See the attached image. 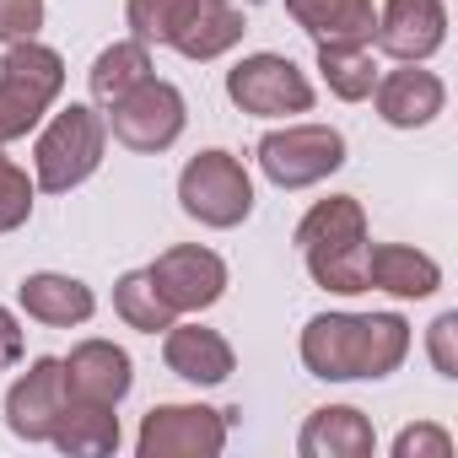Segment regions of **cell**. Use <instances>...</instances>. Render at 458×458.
I'll return each mask as SVG.
<instances>
[{
  "instance_id": "6da1fadb",
  "label": "cell",
  "mask_w": 458,
  "mask_h": 458,
  "mask_svg": "<svg viewBox=\"0 0 458 458\" xmlns=\"http://www.w3.org/2000/svg\"><path fill=\"white\" fill-rule=\"evenodd\" d=\"M297 356L324 383H377L404 367L410 318L404 313H318L308 318Z\"/></svg>"
},
{
  "instance_id": "7a4b0ae2",
  "label": "cell",
  "mask_w": 458,
  "mask_h": 458,
  "mask_svg": "<svg viewBox=\"0 0 458 458\" xmlns=\"http://www.w3.org/2000/svg\"><path fill=\"white\" fill-rule=\"evenodd\" d=\"M367 210L356 194H329L297 221V249L313 276V286L335 297H361L367 292Z\"/></svg>"
},
{
  "instance_id": "3957f363",
  "label": "cell",
  "mask_w": 458,
  "mask_h": 458,
  "mask_svg": "<svg viewBox=\"0 0 458 458\" xmlns=\"http://www.w3.org/2000/svg\"><path fill=\"white\" fill-rule=\"evenodd\" d=\"M108 157V124L103 108L92 103H65L33 140V183L44 194H71L81 189Z\"/></svg>"
},
{
  "instance_id": "277c9868",
  "label": "cell",
  "mask_w": 458,
  "mask_h": 458,
  "mask_svg": "<svg viewBox=\"0 0 458 458\" xmlns=\"http://www.w3.org/2000/svg\"><path fill=\"white\" fill-rule=\"evenodd\" d=\"M65 92V60L60 49L28 38L0 55V146H12L44 124V114Z\"/></svg>"
},
{
  "instance_id": "5b68a950",
  "label": "cell",
  "mask_w": 458,
  "mask_h": 458,
  "mask_svg": "<svg viewBox=\"0 0 458 458\" xmlns=\"http://www.w3.org/2000/svg\"><path fill=\"white\" fill-rule=\"evenodd\" d=\"M178 205H183L189 221L210 226V233H233V226H243L254 216V178H249L243 157L221 151V146L189 157L183 173H178Z\"/></svg>"
},
{
  "instance_id": "8992f818",
  "label": "cell",
  "mask_w": 458,
  "mask_h": 458,
  "mask_svg": "<svg viewBox=\"0 0 458 458\" xmlns=\"http://www.w3.org/2000/svg\"><path fill=\"white\" fill-rule=\"evenodd\" d=\"M259 173L276 189H313L345 167V135L335 124H281L254 146Z\"/></svg>"
},
{
  "instance_id": "52a82bcc",
  "label": "cell",
  "mask_w": 458,
  "mask_h": 458,
  "mask_svg": "<svg viewBox=\"0 0 458 458\" xmlns=\"http://www.w3.org/2000/svg\"><path fill=\"white\" fill-rule=\"evenodd\" d=\"M103 124L108 135L124 146V151H140V157H157L167 146H178L183 124H189V103L173 81L162 76H146L135 92H124L114 108H103Z\"/></svg>"
},
{
  "instance_id": "ba28073f",
  "label": "cell",
  "mask_w": 458,
  "mask_h": 458,
  "mask_svg": "<svg viewBox=\"0 0 458 458\" xmlns=\"http://www.w3.org/2000/svg\"><path fill=\"white\" fill-rule=\"evenodd\" d=\"M226 98L233 108L254 114V119H292V114H313V81L308 71H297L292 55H243L226 71Z\"/></svg>"
},
{
  "instance_id": "9c48e42d",
  "label": "cell",
  "mask_w": 458,
  "mask_h": 458,
  "mask_svg": "<svg viewBox=\"0 0 458 458\" xmlns=\"http://www.w3.org/2000/svg\"><path fill=\"white\" fill-rule=\"evenodd\" d=\"M233 431V410L210 404H151L135 431V458H216Z\"/></svg>"
},
{
  "instance_id": "30bf717a",
  "label": "cell",
  "mask_w": 458,
  "mask_h": 458,
  "mask_svg": "<svg viewBox=\"0 0 458 458\" xmlns=\"http://www.w3.org/2000/svg\"><path fill=\"white\" fill-rule=\"evenodd\" d=\"M151 281L157 292L167 297V308L183 318V313H205L226 297V259L216 249H199V243H173L162 249L151 265Z\"/></svg>"
},
{
  "instance_id": "8fae6325",
  "label": "cell",
  "mask_w": 458,
  "mask_h": 458,
  "mask_svg": "<svg viewBox=\"0 0 458 458\" xmlns=\"http://www.w3.org/2000/svg\"><path fill=\"white\" fill-rule=\"evenodd\" d=\"M447 44V6L442 0H383L372 49L394 65H426Z\"/></svg>"
},
{
  "instance_id": "7c38bea8",
  "label": "cell",
  "mask_w": 458,
  "mask_h": 458,
  "mask_svg": "<svg viewBox=\"0 0 458 458\" xmlns=\"http://www.w3.org/2000/svg\"><path fill=\"white\" fill-rule=\"evenodd\" d=\"M162 367L173 377H183L189 388H221L226 377L238 372V351L221 329H205V324H167L162 329Z\"/></svg>"
},
{
  "instance_id": "4fadbf2b",
  "label": "cell",
  "mask_w": 458,
  "mask_h": 458,
  "mask_svg": "<svg viewBox=\"0 0 458 458\" xmlns=\"http://www.w3.org/2000/svg\"><path fill=\"white\" fill-rule=\"evenodd\" d=\"M60 404H65V367H60V356H38L6 388V404L0 410H6V431L17 442H49Z\"/></svg>"
},
{
  "instance_id": "5bb4252c",
  "label": "cell",
  "mask_w": 458,
  "mask_h": 458,
  "mask_svg": "<svg viewBox=\"0 0 458 458\" xmlns=\"http://www.w3.org/2000/svg\"><path fill=\"white\" fill-rule=\"evenodd\" d=\"M372 108L388 130H426L437 124V114L447 108V87L437 71L426 65H399V71H383L377 87H372Z\"/></svg>"
},
{
  "instance_id": "9a60e30c",
  "label": "cell",
  "mask_w": 458,
  "mask_h": 458,
  "mask_svg": "<svg viewBox=\"0 0 458 458\" xmlns=\"http://www.w3.org/2000/svg\"><path fill=\"white\" fill-rule=\"evenodd\" d=\"M60 367H65V394L71 399L124 404L130 388H135V361L114 340H81V345H71V356H60Z\"/></svg>"
},
{
  "instance_id": "2e32d148",
  "label": "cell",
  "mask_w": 458,
  "mask_h": 458,
  "mask_svg": "<svg viewBox=\"0 0 458 458\" xmlns=\"http://www.w3.org/2000/svg\"><path fill=\"white\" fill-rule=\"evenodd\" d=\"M243 33H249V22H243V12L233 6V0H189V12H183V22H178L167 49H178L194 65H210L221 55H233L243 44Z\"/></svg>"
},
{
  "instance_id": "e0dca14e",
  "label": "cell",
  "mask_w": 458,
  "mask_h": 458,
  "mask_svg": "<svg viewBox=\"0 0 458 458\" xmlns=\"http://www.w3.org/2000/svg\"><path fill=\"white\" fill-rule=\"evenodd\" d=\"M367 292H388L399 302H426L442 292V265L410 243H367Z\"/></svg>"
},
{
  "instance_id": "ac0fdd59",
  "label": "cell",
  "mask_w": 458,
  "mask_h": 458,
  "mask_svg": "<svg viewBox=\"0 0 458 458\" xmlns=\"http://www.w3.org/2000/svg\"><path fill=\"white\" fill-rule=\"evenodd\" d=\"M17 308H22L33 324H44V329H81V324H92L98 297H92V286L76 281V276L38 270V276H28V281L17 286Z\"/></svg>"
},
{
  "instance_id": "d6986e66",
  "label": "cell",
  "mask_w": 458,
  "mask_h": 458,
  "mask_svg": "<svg viewBox=\"0 0 458 458\" xmlns=\"http://www.w3.org/2000/svg\"><path fill=\"white\" fill-rule=\"evenodd\" d=\"M297 453L302 458H372L377 453V431L356 404H324L302 420L297 431Z\"/></svg>"
},
{
  "instance_id": "ffe728a7",
  "label": "cell",
  "mask_w": 458,
  "mask_h": 458,
  "mask_svg": "<svg viewBox=\"0 0 458 458\" xmlns=\"http://www.w3.org/2000/svg\"><path fill=\"white\" fill-rule=\"evenodd\" d=\"M49 442L60 453H71V458H108V453H119V442H124L119 404H92V399H71L65 394Z\"/></svg>"
},
{
  "instance_id": "44dd1931",
  "label": "cell",
  "mask_w": 458,
  "mask_h": 458,
  "mask_svg": "<svg viewBox=\"0 0 458 458\" xmlns=\"http://www.w3.org/2000/svg\"><path fill=\"white\" fill-rule=\"evenodd\" d=\"M286 17L313 44H372L377 28L372 0H286Z\"/></svg>"
},
{
  "instance_id": "7402d4cb",
  "label": "cell",
  "mask_w": 458,
  "mask_h": 458,
  "mask_svg": "<svg viewBox=\"0 0 458 458\" xmlns=\"http://www.w3.org/2000/svg\"><path fill=\"white\" fill-rule=\"evenodd\" d=\"M146 76H157L151 65V49L140 38H124V44H108L92 71H87V92H92V108H114L124 92H135Z\"/></svg>"
},
{
  "instance_id": "603a6c76",
  "label": "cell",
  "mask_w": 458,
  "mask_h": 458,
  "mask_svg": "<svg viewBox=\"0 0 458 458\" xmlns=\"http://www.w3.org/2000/svg\"><path fill=\"white\" fill-rule=\"evenodd\" d=\"M318 76L340 103H367L377 87V49L372 44H318Z\"/></svg>"
},
{
  "instance_id": "cb8c5ba5",
  "label": "cell",
  "mask_w": 458,
  "mask_h": 458,
  "mask_svg": "<svg viewBox=\"0 0 458 458\" xmlns=\"http://www.w3.org/2000/svg\"><path fill=\"white\" fill-rule=\"evenodd\" d=\"M114 313L124 318V329H140V335H162L178 313L167 308V297L157 292L151 270H124L114 281Z\"/></svg>"
},
{
  "instance_id": "d4e9b609",
  "label": "cell",
  "mask_w": 458,
  "mask_h": 458,
  "mask_svg": "<svg viewBox=\"0 0 458 458\" xmlns=\"http://www.w3.org/2000/svg\"><path fill=\"white\" fill-rule=\"evenodd\" d=\"M183 12H189V0H124V28H130V38H140L146 49H151V44L162 49V44H173Z\"/></svg>"
},
{
  "instance_id": "484cf974",
  "label": "cell",
  "mask_w": 458,
  "mask_h": 458,
  "mask_svg": "<svg viewBox=\"0 0 458 458\" xmlns=\"http://www.w3.org/2000/svg\"><path fill=\"white\" fill-rule=\"evenodd\" d=\"M33 199H38V183L28 178V167H17L6 157V146H0V238L33 221Z\"/></svg>"
},
{
  "instance_id": "4316f807",
  "label": "cell",
  "mask_w": 458,
  "mask_h": 458,
  "mask_svg": "<svg viewBox=\"0 0 458 458\" xmlns=\"http://www.w3.org/2000/svg\"><path fill=\"white\" fill-rule=\"evenodd\" d=\"M44 17H49V6H44V0H0V49L38 38Z\"/></svg>"
},
{
  "instance_id": "83f0119b",
  "label": "cell",
  "mask_w": 458,
  "mask_h": 458,
  "mask_svg": "<svg viewBox=\"0 0 458 458\" xmlns=\"http://www.w3.org/2000/svg\"><path fill=\"white\" fill-rule=\"evenodd\" d=\"M394 458H453V437L431 420H415L394 437Z\"/></svg>"
},
{
  "instance_id": "f1b7e54d",
  "label": "cell",
  "mask_w": 458,
  "mask_h": 458,
  "mask_svg": "<svg viewBox=\"0 0 458 458\" xmlns=\"http://www.w3.org/2000/svg\"><path fill=\"white\" fill-rule=\"evenodd\" d=\"M426 356L437 367V377H458V313H437V324L426 329Z\"/></svg>"
},
{
  "instance_id": "f546056e",
  "label": "cell",
  "mask_w": 458,
  "mask_h": 458,
  "mask_svg": "<svg viewBox=\"0 0 458 458\" xmlns=\"http://www.w3.org/2000/svg\"><path fill=\"white\" fill-rule=\"evenodd\" d=\"M22 351H28V340H22V324H17V313L0 302V372H12L17 361H22Z\"/></svg>"
}]
</instances>
